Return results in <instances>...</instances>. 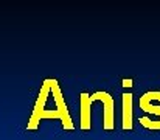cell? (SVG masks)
I'll return each instance as SVG.
<instances>
[{"mask_svg": "<svg viewBox=\"0 0 160 140\" xmlns=\"http://www.w3.org/2000/svg\"><path fill=\"white\" fill-rule=\"evenodd\" d=\"M92 101H103L104 104V112H103V126L104 129H113L115 128V101L110 96V93L104 91H98V92L90 95Z\"/></svg>", "mask_w": 160, "mask_h": 140, "instance_id": "7a4b0ae2", "label": "cell"}, {"mask_svg": "<svg viewBox=\"0 0 160 140\" xmlns=\"http://www.w3.org/2000/svg\"><path fill=\"white\" fill-rule=\"evenodd\" d=\"M42 118H58L62 122V126L65 129H73V120L72 115L68 112L65 98L61 92V87L58 84L56 80H45L42 91L39 93V100L34 109V115L31 118V125L34 126L38 122H41Z\"/></svg>", "mask_w": 160, "mask_h": 140, "instance_id": "6da1fadb", "label": "cell"}, {"mask_svg": "<svg viewBox=\"0 0 160 140\" xmlns=\"http://www.w3.org/2000/svg\"><path fill=\"white\" fill-rule=\"evenodd\" d=\"M123 104H124V112H123V128L131 129L132 128V112H131V95L124 93L123 95Z\"/></svg>", "mask_w": 160, "mask_h": 140, "instance_id": "5b68a950", "label": "cell"}, {"mask_svg": "<svg viewBox=\"0 0 160 140\" xmlns=\"http://www.w3.org/2000/svg\"><path fill=\"white\" fill-rule=\"evenodd\" d=\"M156 93H157V91H148V92L143 93L140 96V100H138V106H140L142 111L157 117V120H156V123H154L151 131H159L160 129V106H154L152 104V100H154Z\"/></svg>", "mask_w": 160, "mask_h": 140, "instance_id": "3957f363", "label": "cell"}, {"mask_svg": "<svg viewBox=\"0 0 160 140\" xmlns=\"http://www.w3.org/2000/svg\"><path fill=\"white\" fill-rule=\"evenodd\" d=\"M92 100L89 93H81V128L89 129L90 128V106Z\"/></svg>", "mask_w": 160, "mask_h": 140, "instance_id": "277c9868", "label": "cell"}]
</instances>
